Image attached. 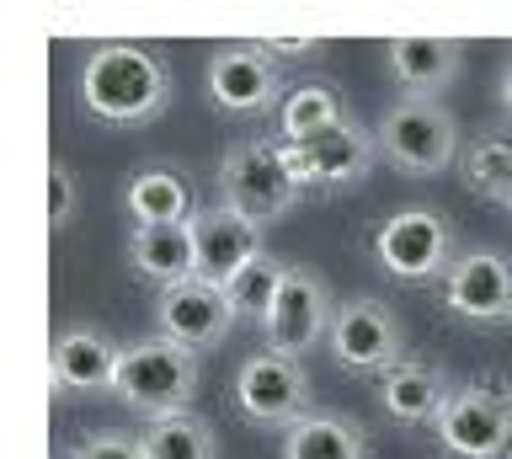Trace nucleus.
Instances as JSON below:
<instances>
[{"instance_id": "b1692460", "label": "nucleus", "mask_w": 512, "mask_h": 459, "mask_svg": "<svg viewBox=\"0 0 512 459\" xmlns=\"http://www.w3.org/2000/svg\"><path fill=\"white\" fill-rule=\"evenodd\" d=\"M464 182H470L475 198H491L507 209L512 198V134H480L470 139V150H464Z\"/></svg>"}, {"instance_id": "ddd939ff", "label": "nucleus", "mask_w": 512, "mask_h": 459, "mask_svg": "<svg viewBox=\"0 0 512 459\" xmlns=\"http://www.w3.org/2000/svg\"><path fill=\"white\" fill-rule=\"evenodd\" d=\"M208 97L224 113H267V107H283V86H278V65L262 54V43H224V49L208 59L203 75Z\"/></svg>"}, {"instance_id": "c85d7f7f", "label": "nucleus", "mask_w": 512, "mask_h": 459, "mask_svg": "<svg viewBox=\"0 0 512 459\" xmlns=\"http://www.w3.org/2000/svg\"><path fill=\"white\" fill-rule=\"evenodd\" d=\"M507 214H512V198H507Z\"/></svg>"}, {"instance_id": "7ed1b4c3", "label": "nucleus", "mask_w": 512, "mask_h": 459, "mask_svg": "<svg viewBox=\"0 0 512 459\" xmlns=\"http://www.w3.org/2000/svg\"><path fill=\"white\" fill-rule=\"evenodd\" d=\"M219 193L224 209L246 214L251 225H278V219L299 203L304 187L294 182V171L283 161V145H267V139H240V145L224 150L219 166Z\"/></svg>"}, {"instance_id": "393cba45", "label": "nucleus", "mask_w": 512, "mask_h": 459, "mask_svg": "<svg viewBox=\"0 0 512 459\" xmlns=\"http://www.w3.org/2000/svg\"><path fill=\"white\" fill-rule=\"evenodd\" d=\"M75 209H80V187L70 177V166L54 161V166H48V230L59 235L75 219Z\"/></svg>"}, {"instance_id": "bb28decb", "label": "nucleus", "mask_w": 512, "mask_h": 459, "mask_svg": "<svg viewBox=\"0 0 512 459\" xmlns=\"http://www.w3.org/2000/svg\"><path fill=\"white\" fill-rule=\"evenodd\" d=\"M262 54H283V59H304L310 49H320V38H256Z\"/></svg>"}, {"instance_id": "0eeeda50", "label": "nucleus", "mask_w": 512, "mask_h": 459, "mask_svg": "<svg viewBox=\"0 0 512 459\" xmlns=\"http://www.w3.org/2000/svg\"><path fill=\"white\" fill-rule=\"evenodd\" d=\"M326 353L352 374H384L406 358V326L400 315L374 294H358L347 305H336L331 331H326Z\"/></svg>"}, {"instance_id": "a878e982", "label": "nucleus", "mask_w": 512, "mask_h": 459, "mask_svg": "<svg viewBox=\"0 0 512 459\" xmlns=\"http://www.w3.org/2000/svg\"><path fill=\"white\" fill-rule=\"evenodd\" d=\"M70 459H144V449H139V438L102 427V433H86V438H80L75 449H70Z\"/></svg>"}, {"instance_id": "a211bd4d", "label": "nucleus", "mask_w": 512, "mask_h": 459, "mask_svg": "<svg viewBox=\"0 0 512 459\" xmlns=\"http://www.w3.org/2000/svg\"><path fill=\"white\" fill-rule=\"evenodd\" d=\"M128 262H134V273L144 283H155V289H171V283L198 278V241H192V219H187V225L134 230V241H128Z\"/></svg>"}, {"instance_id": "cd10ccee", "label": "nucleus", "mask_w": 512, "mask_h": 459, "mask_svg": "<svg viewBox=\"0 0 512 459\" xmlns=\"http://www.w3.org/2000/svg\"><path fill=\"white\" fill-rule=\"evenodd\" d=\"M496 102H502V113L512 118V59H507V70H502V81H496Z\"/></svg>"}, {"instance_id": "4be33fe9", "label": "nucleus", "mask_w": 512, "mask_h": 459, "mask_svg": "<svg viewBox=\"0 0 512 459\" xmlns=\"http://www.w3.org/2000/svg\"><path fill=\"white\" fill-rule=\"evenodd\" d=\"M347 123V102L336 97L331 86H294L278 107V129H283V145H299V139H315Z\"/></svg>"}, {"instance_id": "20e7f679", "label": "nucleus", "mask_w": 512, "mask_h": 459, "mask_svg": "<svg viewBox=\"0 0 512 459\" xmlns=\"http://www.w3.org/2000/svg\"><path fill=\"white\" fill-rule=\"evenodd\" d=\"M432 433L454 459H502L512 449V390L502 379H470L448 390Z\"/></svg>"}, {"instance_id": "f03ea898", "label": "nucleus", "mask_w": 512, "mask_h": 459, "mask_svg": "<svg viewBox=\"0 0 512 459\" xmlns=\"http://www.w3.org/2000/svg\"><path fill=\"white\" fill-rule=\"evenodd\" d=\"M112 395L128 411H144L150 422L171 417V411H192V395H198V353H187L182 342L155 331V337L123 347Z\"/></svg>"}, {"instance_id": "f257e3e1", "label": "nucleus", "mask_w": 512, "mask_h": 459, "mask_svg": "<svg viewBox=\"0 0 512 459\" xmlns=\"http://www.w3.org/2000/svg\"><path fill=\"white\" fill-rule=\"evenodd\" d=\"M80 102L102 123H150L171 102V75L139 43H96L80 65Z\"/></svg>"}, {"instance_id": "f8f14e48", "label": "nucleus", "mask_w": 512, "mask_h": 459, "mask_svg": "<svg viewBox=\"0 0 512 459\" xmlns=\"http://www.w3.org/2000/svg\"><path fill=\"white\" fill-rule=\"evenodd\" d=\"M443 305L459 321L475 326H502L512 321V262L496 251H464L443 273Z\"/></svg>"}, {"instance_id": "aec40b11", "label": "nucleus", "mask_w": 512, "mask_h": 459, "mask_svg": "<svg viewBox=\"0 0 512 459\" xmlns=\"http://www.w3.org/2000/svg\"><path fill=\"white\" fill-rule=\"evenodd\" d=\"M363 427L336 411H310L294 427H283V459H363Z\"/></svg>"}, {"instance_id": "2eb2a0df", "label": "nucleus", "mask_w": 512, "mask_h": 459, "mask_svg": "<svg viewBox=\"0 0 512 459\" xmlns=\"http://www.w3.org/2000/svg\"><path fill=\"white\" fill-rule=\"evenodd\" d=\"M192 241H198V278L219 283V289L256 257V251H267L262 246V225H251L246 214L224 209V203L219 209L192 214Z\"/></svg>"}, {"instance_id": "4468645a", "label": "nucleus", "mask_w": 512, "mask_h": 459, "mask_svg": "<svg viewBox=\"0 0 512 459\" xmlns=\"http://www.w3.org/2000/svg\"><path fill=\"white\" fill-rule=\"evenodd\" d=\"M118 358L123 347L96 326H64L54 347H48V374H54V390L64 395H112V379H118Z\"/></svg>"}, {"instance_id": "5701e85b", "label": "nucleus", "mask_w": 512, "mask_h": 459, "mask_svg": "<svg viewBox=\"0 0 512 459\" xmlns=\"http://www.w3.org/2000/svg\"><path fill=\"white\" fill-rule=\"evenodd\" d=\"M283 278H288V262H278L272 251H256V257L240 267V273L224 283V294H230V305L240 321H256V326H267V315L272 305H278V289H283Z\"/></svg>"}, {"instance_id": "9b49d317", "label": "nucleus", "mask_w": 512, "mask_h": 459, "mask_svg": "<svg viewBox=\"0 0 512 459\" xmlns=\"http://www.w3.org/2000/svg\"><path fill=\"white\" fill-rule=\"evenodd\" d=\"M331 289L320 283L310 267H288V278H283V289H278V305H272L267 315V347L272 353H288V358H304L315 342H326V331H331Z\"/></svg>"}, {"instance_id": "39448f33", "label": "nucleus", "mask_w": 512, "mask_h": 459, "mask_svg": "<svg viewBox=\"0 0 512 459\" xmlns=\"http://www.w3.org/2000/svg\"><path fill=\"white\" fill-rule=\"evenodd\" d=\"M379 155L406 177H438L459 155V123L443 102L400 97L379 118Z\"/></svg>"}, {"instance_id": "dca6fc26", "label": "nucleus", "mask_w": 512, "mask_h": 459, "mask_svg": "<svg viewBox=\"0 0 512 459\" xmlns=\"http://www.w3.org/2000/svg\"><path fill=\"white\" fill-rule=\"evenodd\" d=\"M464 70V49L454 38H390V75L400 91L432 102L438 91H448Z\"/></svg>"}, {"instance_id": "f3484780", "label": "nucleus", "mask_w": 512, "mask_h": 459, "mask_svg": "<svg viewBox=\"0 0 512 459\" xmlns=\"http://www.w3.org/2000/svg\"><path fill=\"white\" fill-rule=\"evenodd\" d=\"M448 390H454V385H448V374L438 369V363H427V358H400L395 369L379 374L384 411H390L395 422H406V427L438 417L443 401H448Z\"/></svg>"}, {"instance_id": "6ab92c4d", "label": "nucleus", "mask_w": 512, "mask_h": 459, "mask_svg": "<svg viewBox=\"0 0 512 459\" xmlns=\"http://www.w3.org/2000/svg\"><path fill=\"white\" fill-rule=\"evenodd\" d=\"M123 214L134 219V230H150V225H187L192 214V193H187V177L171 166H144L128 177V193H123Z\"/></svg>"}, {"instance_id": "6e6552de", "label": "nucleus", "mask_w": 512, "mask_h": 459, "mask_svg": "<svg viewBox=\"0 0 512 459\" xmlns=\"http://www.w3.org/2000/svg\"><path fill=\"white\" fill-rule=\"evenodd\" d=\"M374 262L400 283H427L454 267V230L432 209H400L374 230Z\"/></svg>"}, {"instance_id": "1a4fd4ad", "label": "nucleus", "mask_w": 512, "mask_h": 459, "mask_svg": "<svg viewBox=\"0 0 512 459\" xmlns=\"http://www.w3.org/2000/svg\"><path fill=\"white\" fill-rule=\"evenodd\" d=\"M283 161L294 171L299 187H358L379 161V134H368L363 123H336V129L283 145Z\"/></svg>"}, {"instance_id": "9d476101", "label": "nucleus", "mask_w": 512, "mask_h": 459, "mask_svg": "<svg viewBox=\"0 0 512 459\" xmlns=\"http://www.w3.org/2000/svg\"><path fill=\"white\" fill-rule=\"evenodd\" d=\"M240 321L230 294L208 278H187V283H171V289L155 294V326L160 337L182 342L187 353H208L230 337V326Z\"/></svg>"}, {"instance_id": "412c9836", "label": "nucleus", "mask_w": 512, "mask_h": 459, "mask_svg": "<svg viewBox=\"0 0 512 459\" xmlns=\"http://www.w3.org/2000/svg\"><path fill=\"white\" fill-rule=\"evenodd\" d=\"M144 459H219L214 427H208L198 411H171V417H155L139 433Z\"/></svg>"}, {"instance_id": "423d86ee", "label": "nucleus", "mask_w": 512, "mask_h": 459, "mask_svg": "<svg viewBox=\"0 0 512 459\" xmlns=\"http://www.w3.org/2000/svg\"><path fill=\"white\" fill-rule=\"evenodd\" d=\"M310 401H315V385H310L304 358L262 347L235 374V406L256 427H294L299 417H310Z\"/></svg>"}]
</instances>
